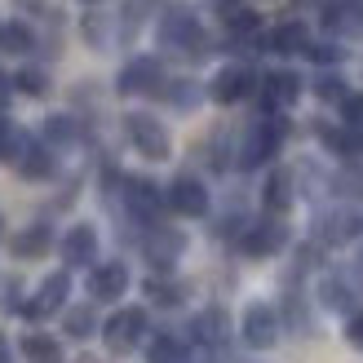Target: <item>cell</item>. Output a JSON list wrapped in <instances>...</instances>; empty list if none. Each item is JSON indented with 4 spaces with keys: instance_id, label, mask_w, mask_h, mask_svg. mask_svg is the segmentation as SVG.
Wrapping results in <instances>:
<instances>
[{
    "instance_id": "obj_1",
    "label": "cell",
    "mask_w": 363,
    "mask_h": 363,
    "mask_svg": "<svg viewBox=\"0 0 363 363\" xmlns=\"http://www.w3.org/2000/svg\"><path fill=\"white\" fill-rule=\"evenodd\" d=\"M160 45L182 49V53H208V35L199 27V18L191 13V5H182V0L164 5V13H160Z\"/></svg>"
},
{
    "instance_id": "obj_2",
    "label": "cell",
    "mask_w": 363,
    "mask_h": 363,
    "mask_svg": "<svg viewBox=\"0 0 363 363\" xmlns=\"http://www.w3.org/2000/svg\"><path fill=\"white\" fill-rule=\"evenodd\" d=\"M124 133H129V142L138 147V155H147V160H169V151H173L169 129L155 116H147V111L124 116Z\"/></svg>"
},
{
    "instance_id": "obj_3",
    "label": "cell",
    "mask_w": 363,
    "mask_h": 363,
    "mask_svg": "<svg viewBox=\"0 0 363 363\" xmlns=\"http://www.w3.org/2000/svg\"><path fill=\"white\" fill-rule=\"evenodd\" d=\"M279 138H284V120H257V124H252V129L244 133L240 169H257V164H266V160L275 155Z\"/></svg>"
},
{
    "instance_id": "obj_4",
    "label": "cell",
    "mask_w": 363,
    "mask_h": 363,
    "mask_svg": "<svg viewBox=\"0 0 363 363\" xmlns=\"http://www.w3.org/2000/svg\"><path fill=\"white\" fill-rule=\"evenodd\" d=\"M102 337H106V346L120 350V354H124V350H133L138 341L147 337V311H138V306H133V311L111 315V319H106V328H102Z\"/></svg>"
},
{
    "instance_id": "obj_5",
    "label": "cell",
    "mask_w": 363,
    "mask_h": 363,
    "mask_svg": "<svg viewBox=\"0 0 363 363\" xmlns=\"http://www.w3.org/2000/svg\"><path fill=\"white\" fill-rule=\"evenodd\" d=\"M169 208L182 213V217H204L208 213V191H204V182L191 177V173H182L173 177V186H169Z\"/></svg>"
},
{
    "instance_id": "obj_6",
    "label": "cell",
    "mask_w": 363,
    "mask_h": 363,
    "mask_svg": "<svg viewBox=\"0 0 363 363\" xmlns=\"http://www.w3.org/2000/svg\"><path fill=\"white\" fill-rule=\"evenodd\" d=\"M288 244V226L279 217H266V222H252L244 230V252L248 257H270V252H279Z\"/></svg>"
},
{
    "instance_id": "obj_7",
    "label": "cell",
    "mask_w": 363,
    "mask_h": 363,
    "mask_svg": "<svg viewBox=\"0 0 363 363\" xmlns=\"http://www.w3.org/2000/svg\"><path fill=\"white\" fill-rule=\"evenodd\" d=\"M160 84H164V67H160L155 58H133L120 71V80H116L120 94H155Z\"/></svg>"
},
{
    "instance_id": "obj_8",
    "label": "cell",
    "mask_w": 363,
    "mask_h": 363,
    "mask_svg": "<svg viewBox=\"0 0 363 363\" xmlns=\"http://www.w3.org/2000/svg\"><path fill=\"white\" fill-rule=\"evenodd\" d=\"M252 71L248 67H222L213 76V84H208V94H213V102H222V106H230V102H240V98H248L252 94Z\"/></svg>"
},
{
    "instance_id": "obj_9",
    "label": "cell",
    "mask_w": 363,
    "mask_h": 363,
    "mask_svg": "<svg viewBox=\"0 0 363 363\" xmlns=\"http://www.w3.org/2000/svg\"><path fill=\"white\" fill-rule=\"evenodd\" d=\"M182 248H186V235L173 230V226H155L151 240H147V257L155 270H173V262L182 257Z\"/></svg>"
},
{
    "instance_id": "obj_10",
    "label": "cell",
    "mask_w": 363,
    "mask_h": 363,
    "mask_svg": "<svg viewBox=\"0 0 363 363\" xmlns=\"http://www.w3.org/2000/svg\"><path fill=\"white\" fill-rule=\"evenodd\" d=\"M124 288H129V270H124V262H102V266H94V275H89V293H94L98 301H120Z\"/></svg>"
},
{
    "instance_id": "obj_11",
    "label": "cell",
    "mask_w": 363,
    "mask_h": 363,
    "mask_svg": "<svg viewBox=\"0 0 363 363\" xmlns=\"http://www.w3.org/2000/svg\"><path fill=\"white\" fill-rule=\"evenodd\" d=\"M98 257V230L94 226H71L62 240V262L67 266H94Z\"/></svg>"
},
{
    "instance_id": "obj_12",
    "label": "cell",
    "mask_w": 363,
    "mask_h": 363,
    "mask_svg": "<svg viewBox=\"0 0 363 363\" xmlns=\"http://www.w3.org/2000/svg\"><path fill=\"white\" fill-rule=\"evenodd\" d=\"M124 199H129V213L133 217H155L160 204H169V199L160 195V186L147 182V177H129V182H124Z\"/></svg>"
},
{
    "instance_id": "obj_13",
    "label": "cell",
    "mask_w": 363,
    "mask_h": 363,
    "mask_svg": "<svg viewBox=\"0 0 363 363\" xmlns=\"http://www.w3.org/2000/svg\"><path fill=\"white\" fill-rule=\"evenodd\" d=\"M67 293H71V279H67L62 270H58V275H49V279L40 284V293H35V297L27 301V315H31V319H45V315H53V311H58V306L67 301Z\"/></svg>"
},
{
    "instance_id": "obj_14",
    "label": "cell",
    "mask_w": 363,
    "mask_h": 363,
    "mask_svg": "<svg viewBox=\"0 0 363 363\" xmlns=\"http://www.w3.org/2000/svg\"><path fill=\"white\" fill-rule=\"evenodd\" d=\"M275 333H279V319H275V311L270 306H248V315H244V341L248 346H270L275 341Z\"/></svg>"
},
{
    "instance_id": "obj_15",
    "label": "cell",
    "mask_w": 363,
    "mask_h": 363,
    "mask_svg": "<svg viewBox=\"0 0 363 363\" xmlns=\"http://www.w3.org/2000/svg\"><path fill=\"white\" fill-rule=\"evenodd\" d=\"M49 244H53V230L49 226H27V230H18L13 240H9V248H13V257H23V262H31V257H45L49 252Z\"/></svg>"
},
{
    "instance_id": "obj_16",
    "label": "cell",
    "mask_w": 363,
    "mask_h": 363,
    "mask_svg": "<svg viewBox=\"0 0 363 363\" xmlns=\"http://www.w3.org/2000/svg\"><path fill=\"white\" fill-rule=\"evenodd\" d=\"M18 173H23L27 182H45L53 173L49 147H40V142H23V151H18Z\"/></svg>"
},
{
    "instance_id": "obj_17",
    "label": "cell",
    "mask_w": 363,
    "mask_h": 363,
    "mask_svg": "<svg viewBox=\"0 0 363 363\" xmlns=\"http://www.w3.org/2000/svg\"><path fill=\"white\" fill-rule=\"evenodd\" d=\"M262 84H266V102L270 106H288L301 94V76H293V71H270Z\"/></svg>"
},
{
    "instance_id": "obj_18",
    "label": "cell",
    "mask_w": 363,
    "mask_h": 363,
    "mask_svg": "<svg viewBox=\"0 0 363 363\" xmlns=\"http://www.w3.org/2000/svg\"><path fill=\"white\" fill-rule=\"evenodd\" d=\"M270 49L275 53H306L311 49V35H306L301 23H279L275 31H270Z\"/></svg>"
},
{
    "instance_id": "obj_19",
    "label": "cell",
    "mask_w": 363,
    "mask_h": 363,
    "mask_svg": "<svg viewBox=\"0 0 363 363\" xmlns=\"http://www.w3.org/2000/svg\"><path fill=\"white\" fill-rule=\"evenodd\" d=\"M288 204H293V173H288V169H275V173L266 177V208L284 213Z\"/></svg>"
},
{
    "instance_id": "obj_20",
    "label": "cell",
    "mask_w": 363,
    "mask_h": 363,
    "mask_svg": "<svg viewBox=\"0 0 363 363\" xmlns=\"http://www.w3.org/2000/svg\"><path fill=\"white\" fill-rule=\"evenodd\" d=\"M35 35L23 27V23H0V49L5 53H31Z\"/></svg>"
},
{
    "instance_id": "obj_21",
    "label": "cell",
    "mask_w": 363,
    "mask_h": 363,
    "mask_svg": "<svg viewBox=\"0 0 363 363\" xmlns=\"http://www.w3.org/2000/svg\"><path fill=\"white\" fill-rule=\"evenodd\" d=\"M323 142L337 151V155H363V133H354V129H323Z\"/></svg>"
},
{
    "instance_id": "obj_22",
    "label": "cell",
    "mask_w": 363,
    "mask_h": 363,
    "mask_svg": "<svg viewBox=\"0 0 363 363\" xmlns=\"http://www.w3.org/2000/svg\"><path fill=\"white\" fill-rule=\"evenodd\" d=\"M45 142H53V147L76 142V120H71V116H49L45 120Z\"/></svg>"
},
{
    "instance_id": "obj_23",
    "label": "cell",
    "mask_w": 363,
    "mask_h": 363,
    "mask_svg": "<svg viewBox=\"0 0 363 363\" xmlns=\"http://www.w3.org/2000/svg\"><path fill=\"white\" fill-rule=\"evenodd\" d=\"M23 354L31 359V363H58V341H49V337H27L23 341Z\"/></svg>"
},
{
    "instance_id": "obj_24",
    "label": "cell",
    "mask_w": 363,
    "mask_h": 363,
    "mask_svg": "<svg viewBox=\"0 0 363 363\" xmlns=\"http://www.w3.org/2000/svg\"><path fill=\"white\" fill-rule=\"evenodd\" d=\"M147 297H151L155 306H182L186 288H182V284H169V279H151V284H147Z\"/></svg>"
},
{
    "instance_id": "obj_25",
    "label": "cell",
    "mask_w": 363,
    "mask_h": 363,
    "mask_svg": "<svg viewBox=\"0 0 363 363\" xmlns=\"http://www.w3.org/2000/svg\"><path fill=\"white\" fill-rule=\"evenodd\" d=\"M94 328H98L94 306H76V311H67V333H71V337H89Z\"/></svg>"
},
{
    "instance_id": "obj_26",
    "label": "cell",
    "mask_w": 363,
    "mask_h": 363,
    "mask_svg": "<svg viewBox=\"0 0 363 363\" xmlns=\"http://www.w3.org/2000/svg\"><path fill=\"white\" fill-rule=\"evenodd\" d=\"M186 359V346L173 337H155V346H151V363H182Z\"/></svg>"
},
{
    "instance_id": "obj_27",
    "label": "cell",
    "mask_w": 363,
    "mask_h": 363,
    "mask_svg": "<svg viewBox=\"0 0 363 363\" xmlns=\"http://www.w3.org/2000/svg\"><path fill=\"white\" fill-rule=\"evenodd\" d=\"M169 102L177 106V111H191V106L199 102V84H195V80H177V84H169Z\"/></svg>"
},
{
    "instance_id": "obj_28",
    "label": "cell",
    "mask_w": 363,
    "mask_h": 363,
    "mask_svg": "<svg viewBox=\"0 0 363 363\" xmlns=\"http://www.w3.org/2000/svg\"><path fill=\"white\" fill-rule=\"evenodd\" d=\"M222 328H226V319H222V311H208V315H199L195 319V333L208 341V346H217L222 341Z\"/></svg>"
},
{
    "instance_id": "obj_29",
    "label": "cell",
    "mask_w": 363,
    "mask_h": 363,
    "mask_svg": "<svg viewBox=\"0 0 363 363\" xmlns=\"http://www.w3.org/2000/svg\"><path fill=\"white\" fill-rule=\"evenodd\" d=\"M18 89H23V94H31V98H40L45 89H49V76L40 67H27V71H18V80H13Z\"/></svg>"
},
{
    "instance_id": "obj_30",
    "label": "cell",
    "mask_w": 363,
    "mask_h": 363,
    "mask_svg": "<svg viewBox=\"0 0 363 363\" xmlns=\"http://www.w3.org/2000/svg\"><path fill=\"white\" fill-rule=\"evenodd\" d=\"M350 230H354V217H350V213H333V217H323V240H346Z\"/></svg>"
},
{
    "instance_id": "obj_31",
    "label": "cell",
    "mask_w": 363,
    "mask_h": 363,
    "mask_svg": "<svg viewBox=\"0 0 363 363\" xmlns=\"http://www.w3.org/2000/svg\"><path fill=\"white\" fill-rule=\"evenodd\" d=\"M226 27L235 35H252V31H257V13H252V9H226Z\"/></svg>"
},
{
    "instance_id": "obj_32",
    "label": "cell",
    "mask_w": 363,
    "mask_h": 363,
    "mask_svg": "<svg viewBox=\"0 0 363 363\" xmlns=\"http://www.w3.org/2000/svg\"><path fill=\"white\" fill-rule=\"evenodd\" d=\"M341 120H346V129L363 133V94H350L346 102H341Z\"/></svg>"
},
{
    "instance_id": "obj_33",
    "label": "cell",
    "mask_w": 363,
    "mask_h": 363,
    "mask_svg": "<svg viewBox=\"0 0 363 363\" xmlns=\"http://www.w3.org/2000/svg\"><path fill=\"white\" fill-rule=\"evenodd\" d=\"M315 94H319V98H328V102H346V98H350V94H346V84H341L337 76H319Z\"/></svg>"
},
{
    "instance_id": "obj_34",
    "label": "cell",
    "mask_w": 363,
    "mask_h": 363,
    "mask_svg": "<svg viewBox=\"0 0 363 363\" xmlns=\"http://www.w3.org/2000/svg\"><path fill=\"white\" fill-rule=\"evenodd\" d=\"M13 151H23V138H18V129L9 120H0V160H9Z\"/></svg>"
},
{
    "instance_id": "obj_35",
    "label": "cell",
    "mask_w": 363,
    "mask_h": 363,
    "mask_svg": "<svg viewBox=\"0 0 363 363\" xmlns=\"http://www.w3.org/2000/svg\"><path fill=\"white\" fill-rule=\"evenodd\" d=\"M84 35H89V40H94V45H102V18H84Z\"/></svg>"
},
{
    "instance_id": "obj_36",
    "label": "cell",
    "mask_w": 363,
    "mask_h": 363,
    "mask_svg": "<svg viewBox=\"0 0 363 363\" xmlns=\"http://www.w3.org/2000/svg\"><path fill=\"white\" fill-rule=\"evenodd\" d=\"M311 53H315V62H337L341 58V49H333V45H315Z\"/></svg>"
},
{
    "instance_id": "obj_37",
    "label": "cell",
    "mask_w": 363,
    "mask_h": 363,
    "mask_svg": "<svg viewBox=\"0 0 363 363\" xmlns=\"http://www.w3.org/2000/svg\"><path fill=\"white\" fill-rule=\"evenodd\" d=\"M13 89H18V84H13V80L5 76V71H0V106H5V102H9V94H13Z\"/></svg>"
},
{
    "instance_id": "obj_38",
    "label": "cell",
    "mask_w": 363,
    "mask_h": 363,
    "mask_svg": "<svg viewBox=\"0 0 363 363\" xmlns=\"http://www.w3.org/2000/svg\"><path fill=\"white\" fill-rule=\"evenodd\" d=\"M350 341H354V346H363V315H354V323H350Z\"/></svg>"
},
{
    "instance_id": "obj_39",
    "label": "cell",
    "mask_w": 363,
    "mask_h": 363,
    "mask_svg": "<svg viewBox=\"0 0 363 363\" xmlns=\"http://www.w3.org/2000/svg\"><path fill=\"white\" fill-rule=\"evenodd\" d=\"M0 363H13V354H9V337H0Z\"/></svg>"
},
{
    "instance_id": "obj_40",
    "label": "cell",
    "mask_w": 363,
    "mask_h": 363,
    "mask_svg": "<svg viewBox=\"0 0 363 363\" xmlns=\"http://www.w3.org/2000/svg\"><path fill=\"white\" fill-rule=\"evenodd\" d=\"M23 5H27V9H40V5H45V0H23Z\"/></svg>"
}]
</instances>
